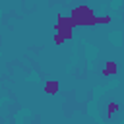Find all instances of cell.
Here are the masks:
<instances>
[{
  "label": "cell",
  "mask_w": 124,
  "mask_h": 124,
  "mask_svg": "<svg viewBox=\"0 0 124 124\" xmlns=\"http://www.w3.org/2000/svg\"><path fill=\"white\" fill-rule=\"evenodd\" d=\"M68 17H70V21H72V25L76 29V27H91V25H97V17L99 16H95L89 6H76V8H72V12H70Z\"/></svg>",
  "instance_id": "1"
},
{
  "label": "cell",
  "mask_w": 124,
  "mask_h": 124,
  "mask_svg": "<svg viewBox=\"0 0 124 124\" xmlns=\"http://www.w3.org/2000/svg\"><path fill=\"white\" fill-rule=\"evenodd\" d=\"M54 31H56V35H60L64 41H70V39L74 37V25H72L70 17L60 14V16L56 17V25H54Z\"/></svg>",
  "instance_id": "2"
},
{
  "label": "cell",
  "mask_w": 124,
  "mask_h": 124,
  "mask_svg": "<svg viewBox=\"0 0 124 124\" xmlns=\"http://www.w3.org/2000/svg\"><path fill=\"white\" fill-rule=\"evenodd\" d=\"M58 89H60V81H56V79H50L45 83V93H48V95H56Z\"/></svg>",
  "instance_id": "3"
},
{
  "label": "cell",
  "mask_w": 124,
  "mask_h": 124,
  "mask_svg": "<svg viewBox=\"0 0 124 124\" xmlns=\"http://www.w3.org/2000/svg\"><path fill=\"white\" fill-rule=\"evenodd\" d=\"M118 72V68H116V62H108L107 66H105V70H103V76H114Z\"/></svg>",
  "instance_id": "4"
},
{
  "label": "cell",
  "mask_w": 124,
  "mask_h": 124,
  "mask_svg": "<svg viewBox=\"0 0 124 124\" xmlns=\"http://www.w3.org/2000/svg\"><path fill=\"white\" fill-rule=\"evenodd\" d=\"M112 21V17L110 16H103V17H97V25L101 23V25H107V23H110Z\"/></svg>",
  "instance_id": "5"
},
{
  "label": "cell",
  "mask_w": 124,
  "mask_h": 124,
  "mask_svg": "<svg viewBox=\"0 0 124 124\" xmlns=\"http://www.w3.org/2000/svg\"><path fill=\"white\" fill-rule=\"evenodd\" d=\"M116 110H118V103H110L108 105V114H114Z\"/></svg>",
  "instance_id": "6"
},
{
  "label": "cell",
  "mask_w": 124,
  "mask_h": 124,
  "mask_svg": "<svg viewBox=\"0 0 124 124\" xmlns=\"http://www.w3.org/2000/svg\"><path fill=\"white\" fill-rule=\"evenodd\" d=\"M62 43H64V39H62L60 35H56V33H54V45H62Z\"/></svg>",
  "instance_id": "7"
}]
</instances>
